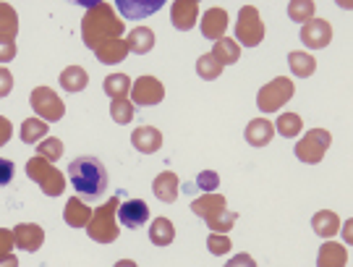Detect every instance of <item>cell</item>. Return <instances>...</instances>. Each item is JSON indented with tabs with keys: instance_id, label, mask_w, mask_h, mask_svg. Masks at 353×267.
Returning <instances> with one entry per match:
<instances>
[{
	"instance_id": "cell-1",
	"label": "cell",
	"mask_w": 353,
	"mask_h": 267,
	"mask_svg": "<svg viewBox=\"0 0 353 267\" xmlns=\"http://www.w3.org/2000/svg\"><path fill=\"white\" fill-rule=\"evenodd\" d=\"M65 178H68L71 189L76 191V197L89 204L102 202L110 191V173H108L105 163L94 155H81V157L71 160L65 168Z\"/></svg>"
},
{
	"instance_id": "cell-2",
	"label": "cell",
	"mask_w": 353,
	"mask_h": 267,
	"mask_svg": "<svg viewBox=\"0 0 353 267\" xmlns=\"http://www.w3.org/2000/svg\"><path fill=\"white\" fill-rule=\"evenodd\" d=\"M118 220L126 226V228L137 230L141 226H147L150 220V207L141 199H126V202L118 207Z\"/></svg>"
},
{
	"instance_id": "cell-3",
	"label": "cell",
	"mask_w": 353,
	"mask_h": 267,
	"mask_svg": "<svg viewBox=\"0 0 353 267\" xmlns=\"http://www.w3.org/2000/svg\"><path fill=\"white\" fill-rule=\"evenodd\" d=\"M327 144H330L327 131H312V134H306L301 139V144L296 147V155H299L301 160H306V163H316V160L325 155Z\"/></svg>"
},
{
	"instance_id": "cell-4",
	"label": "cell",
	"mask_w": 353,
	"mask_h": 267,
	"mask_svg": "<svg viewBox=\"0 0 353 267\" xmlns=\"http://www.w3.org/2000/svg\"><path fill=\"white\" fill-rule=\"evenodd\" d=\"M290 92H293V87H290L288 79H275L272 81V87L262 89V95H259V108L262 110H278L283 102L290 97Z\"/></svg>"
},
{
	"instance_id": "cell-5",
	"label": "cell",
	"mask_w": 353,
	"mask_h": 267,
	"mask_svg": "<svg viewBox=\"0 0 353 267\" xmlns=\"http://www.w3.org/2000/svg\"><path fill=\"white\" fill-rule=\"evenodd\" d=\"M330 39H332V29H330L327 21H322V19H312L309 24L301 29V42L306 48H327Z\"/></svg>"
},
{
	"instance_id": "cell-6",
	"label": "cell",
	"mask_w": 353,
	"mask_h": 267,
	"mask_svg": "<svg viewBox=\"0 0 353 267\" xmlns=\"http://www.w3.org/2000/svg\"><path fill=\"white\" fill-rule=\"evenodd\" d=\"M115 6H118V11L123 13L126 19H131V21H139V19H144V16H150V13H154V11H160V8H163V3H160V0H154V3H137V0H118Z\"/></svg>"
},
{
	"instance_id": "cell-7",
	"label": "cell",
	"mask_w": 353,
	"mask_h": 267,
	"mask_svg": "<svg viewBox=\"0 0 353 267\" xmlns=\"http://www.w3.org/2000/svg\"><path fill=\"white\" fill-rule=\"evenodd\" d=\"M272 134H275V128H272V123L265 121V118H256V121H252V123L246 126V141H249L252 147H265V144H270Z\"/></svg>"
},
{
	"instance_id": "cell-8",
	"label": "cell",
	"mask_w": 353,
	"mask_h": 267,
	"mask_svg": "<svg viewBox=\"0 0 353 267\" xmlns=\"http://www.w3.org/2000/svg\"><path fill=\"white\" fill-rule=\"evenodd\" d=\"M178 178L176 173H163V176L154 178V197L163 199V202H176L178 197Z\"/></svg>"
},
{
	"instance_id": "cell-9",
	"label": "cell",
	"mask_w": 353,
	"mask_h": 267,
	"mask_svg": "<svg viewBox=\"0 0 353 267\" xmlns=\"http://www.w3.org/2000/svg\"><path fill=\"white\" fill-rule=\"evenodd\" d=\"M157 79H152V77H141L139 79V84H137V92H134V97L139 100V105H154V102L160 100V87L154 84Z\"/></svg>"
},
{
	"instance_id": "cell-10",
	"label": "cell",
	"mask_w": 353,
	"mask_h": 267,
	"mask_svg": "<svg viewBox=\"0 0 353 267\" xmlns=\"http://www.w3.org/2000/svg\"><path fill=\"white\" fill-rule=\"evenodd\" d=\"M16 239H19V246L26 249V252H37V246L42 244V230L37 226H19L16 228Z\"/></svg>"
},
{
	"instance_id": "cell-11",
	"label": "cell",
	"mask_w": 353,
	"mask_h": 267,
	"mask_svg": "<svg viewBox=\"0 0 353 267\" xmlns=\"http://www.w3.org/2000/svg\"><path fill=\"white\" fill-rule=\"evenodd\" d=\"M134 147L139 152H157L160 150V134L154 128H139L134 134Z\"/></svg>"
},
{
	"instance_id": "cell-12",
	"label": "cell",
	"mask_w": 353,
	"mask_h": 267,
	"mask_svg": "<svg viewBox=\"0 0 353 267\" xmlns=\"http://www.w3.org/2000/svg\"><path fill=\"white\" fill-rule=\"evenodd\" d=\"M173 236H176V230H173V223L170 220H165V217H157L154 223H152V241L165 246V244L173 241Z\"/></svg>"
},
{
	"instance_id": "cell-13",
	"label": "cell",
	"mask_w": 353,
	"mask_h": 267,
	"mask_svg": "<svg viewBox=\"0 0 353 267\" xmlns=\"http://www.w3.org/2000/svg\"><path fill=\"white\" fill-rule=\"evenodd\" d=\"M288 63H290V68L299 74V77H309V74H312V71L316 68L314 58H309L306 52H290Z\"/></svg>"
},
{
	"instance_id": "cell-14",
	"label": "cell",
	"mask_w": 353,
	"mask_h": 267,
	"mask_svg": "<svg viewBox=\"0 0 353 267\" xmlns=\"http://www.w3.org/2000/svg\"><path fill=\"white\" fill-rule=\"evenodd\" d=\"M303 128L301 123V115H296V113H285V115H280V121H278V131L283 134V137H296L299 131Z\"/></svg>"
},
{
	"instance_id": "cell-15",
	"label": "cell",
	"mask_w": 353,
	"mask_h": 267,
	"mask_svg": "<svg viewBox=\"0 0 353 267\" xmlns=\"http://www.w3.org/2000/svg\"><path fill=\"white\" fill-rule=\"evenodd\" d=\"M128 39H131L128 48L137 52H147V50H152V45H154V34H152L150 29H137Z\"/></svg>"
},
{
	"instance_id": "cell-16",
	"label": "cell",
	"mask_w": 353,
	"mask_h": 267,
	"mask_svg": "<svg viewBox=\"0 0 353 267\" xmlns=\"http://www.w3.org/2000/svg\"><path fill=\"white\" fill-rule=\"evenodd\" d=\"M312 226L319 236H332L335 230H338V217L332 215V212H319V215L312 220Z\"/></svg>"
},
{
	"instance_id": "cell-17",
	"label": "cell",
	"mask_w": 353,
	"mask_h": 267,
	"mask_svg": "<svg viewBox=\"0 0 353 267\" xmlns=\"http://www.w3.org/2000/svg\"><path fill=\"white\" fill-rule=\"evenodd\" d=\"M45 131H48V123H42L37 118H29L24 123V128H21V139H24L26 144H34Z\"/></svg>"
},
{
	"instance_id": "cell-18",
	"label": "cell",
	"mask_w": 353,
	"mask_h": 267,
	"mask_svg": "<svg viewBox=\"0 0 353 267\" xmlns=\"http://www.w3.org/2000/svg\"><path fill=\"white\" fill-rule=\"evenodd\" d=\"M223 26H225V13L223 11L207 13L204 16V37H217Z\"/></svg>"
},
{
	"instance_id": "cell-19",
	"label": "cell",
	"mask_w": 353,
	"mask_h": 267,
	"mask_svg": "<svg viewBox=\"0 0 353 267\" xmlns=\"http://www.w3.org/2000/svg\"><path fill=\"white\" fill-rule=\"evenodd\" d=\"M61 84H63L68 92H76V89L87 87V74H81L79 68H71V71L61 74Z\"/></svg>"
},
{
	"instance_id": "cell-20",
	"label": "cell",
	"mask_w": 353,
	"mask_h": 267,
	"mask_svg": "<svg viewBox=\"0 0 353 267\" xmlns=\"http://www.w3.org/2000/svg\"><path fill=\"white\" fill-rule=\"evenodd\" d=\"M312 11H314V6H312V3H293V6L288 8L293 21H306V19L312 16Z\"/></svg>"
},
{
	"instance_id": "cell-21",
	"label": "cell",
	"mask_w": 353,
	"mask_h": 267,
	"mask_svg": "<svg viewBox=\"0 0 353 267\" xmlns=\"http://www.w3.org/2000/svg\"><path fill=\"white\" fill-rule=\"evenodd\" d=\"M16 176V166H13L11 160H6V157H0V186H8Z\"/></svg>"
},
{
	"instance_id": "cell-22",
	"label": "cell",
	"mask_w": 353,
	"mask_h": 267,
	"mask_svg": "<svg viewBox=\"0 0 353 267\" xmlns=\"http://www.w3.org/2000/svg\"><path fill=\"white\" fill-rule=\"evenodd\" d=\"M126 89H128V77H110L105 81V92H110V95H121Z\"/></svg>"
},
{
	"instance_id": "cell-23",
	"label": "cell",
	"mask_w": 353,
	"mask_h": 267,
	"mask_svg": "<svg viewBox=\"0 0 353 267\" xmlns=\"http://www.w3.org/2000/svg\"><path fill=\"white\" fill-rule=\"evenodd\" d=\"M217 52H223L228 61L225 63H236V58H239V48H233V45H225V42H220V48Z\"/></svg>"
},
{
	"instance_id": "cell-24",
	"label": "cell",
	"mask_w": 353,
	"mask_h": 267,
	"mask_svg": "<svg viewBox=\"0 0 353 267\" xmlns=\"http://www.w3.org/2000/svg\"><path fill=\"white\" fill-rule=\"evenodd\" d=\"M199 189H207V191H212V189H217V173H202L199 176Z\"/></svg>"
},
{
	"instance_id": "cell-25",
	"label": "cell",
	"mask_w": 353,
	"mask_h": 267,
	"mask_svg": "<svg viewBox=\"0 0 353 267\" xmlns=\"http://www.w3.org/2000/svg\"><path fill=\"white\" fill-rule=\"evenodd\" d=\"M210 249H212L214 255H223V252H228L230 246H228V241H220V239H210Z\"/></svg>"
},
{
	"instance_id": "cell-26",
	"label": "cell",
	"mask_w": 353,
	"mask_h": 267,
	"mask_svg": "<svg viewBox=\"0 0 353 267\" xmlns=\"http://www.w3.org/2000/svg\"><path fill=\"white\" fill-rule=\"evenodd\" d=\"M225 267H256V262L254 259H249V257H236L230 265H225Z\"/></svg>"
},
{
	"instance_id": "cell-27",
	"label": "cell",
	"mask_w": 353,
	"mask_h": 267,
	"mask_svg": "<svg viewBox=\"0 0 353 267\" xmlns=\"http://www.w3.org/2000/svg\"><path fill=\"white\" fill-rule=\"evenodd\" d=\"M115 267H137V265H134L131 259H121V262H118V265H115Z\"/></svg>"
}]
</instances>
